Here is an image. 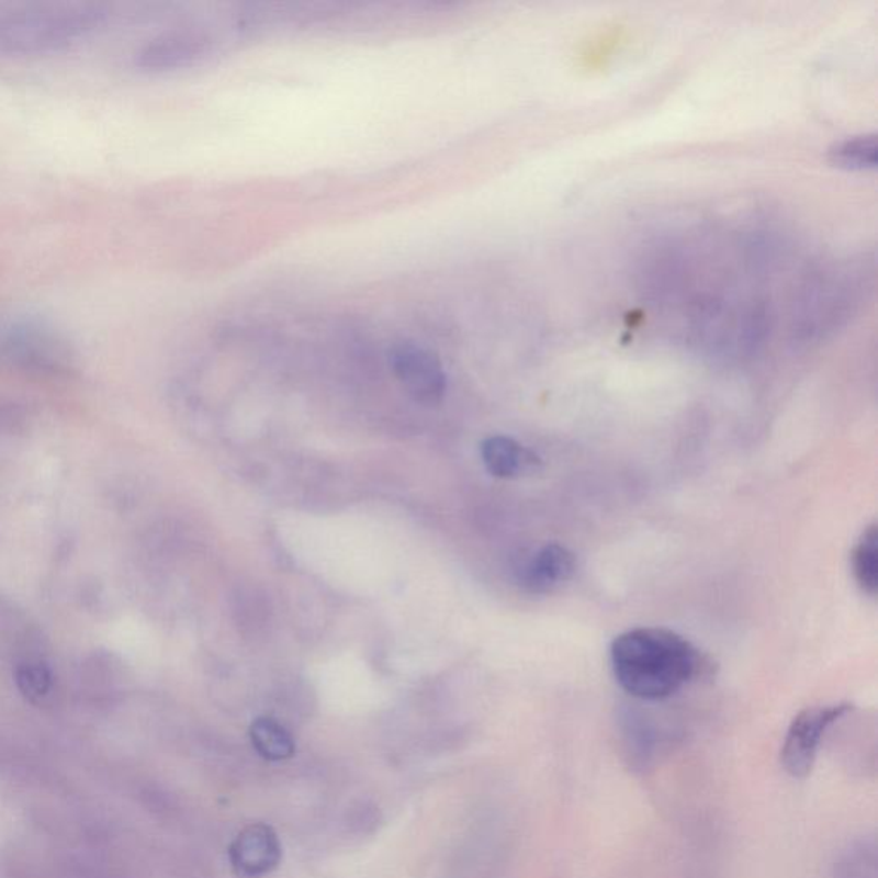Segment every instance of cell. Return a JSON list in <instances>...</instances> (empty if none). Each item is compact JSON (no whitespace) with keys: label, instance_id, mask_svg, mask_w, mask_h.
<instances>
[{"label":"cell","instance_id":"6da1fadb","mask_svg":"<svg viewBox=\"0 0 878 878\" xmlns=\"http://www.w3.org/2000/svg\"><path fill=\"white\" fill-rule=\"evenodd\" d=\"M618 685L639 700H666L697 676L700 655L688 640L666 628H633L611 643Z\"/></svg>","mask_w":878,"mask_h":878},{"label":"cell","instance_id":"7a4b0ae2","mask_svg":"<svg viewBox=\"0 0 878 878\" xmlns=\"http://www.w3.org/2000/svg\"><path fill=\"white\" fill-rule=\"evenodd\" d=\"M109 21V12L93 4H60L24 9L0 18V52L47 55L87 42Z\"/></svg>","mask_w":878,"mask_h":878},{"label":"cell","instance_id":"3957f363","mask_svg":"<svg viewBox=\"0 0 878 878\" xmlns=\"http://www.w3.org/2000/svg\"><path fill=\"white\" fill-rule=\"evenodd\" d=\"M0 364L36 376H69L78 365V353L48 319L12 314L0 316Z\"/></svg>","mask_w":878,"mask_h":878},{"label":"cell","instance_id":"277c9868","mask_svg":"<svg viewBox=\"0 0 878 878\" xmlns=\"http://www.w3.org/2000/svg\"><path fill=\"white\" fill-rule=\"evenodd\" d=\"M851 710V703L808 707L792 719L780 750V762L789 776L803 779L812 773L823 736Z\"/></svg>","mask_w":878,"mask_h":878},{"label":"cell","instance_id":"5b68a950","mask_svg":"<svg viewBox=\"0 0 878 878\" xmlns=\"http://www.w3.org/2000/svg\"><path fill=\"white\" fill-rule=\"evenodd\" d=\"M390 368L414 401L438 404L447 392V373L435 353L414 341H401L390 349Z\"/></svg>","mask_w":878,"mask_h":878},{"label":"cell","instance_id":"8992f818","mask_svg":"<svg viewBox=\"0 0 878 878\" xmlns=\"http://www.w3.org/2000/svg\"><path fill=\"white\" fill-rule=\"evenodd\" d=\"M212 50V40L196 30H170L146 40L134 50L133 64L139 71L164 72L192 66Z\"/></svg>","mask_w":878,"mask_h":878},{"label":"cell","instance_id":"52a82bcc","mask_svg":"<svg viewBox=\"0 0 878 878\" xmlns=\"http://www.w3.org/2000/svg\"><path fill=\"white\" fill-rule=\"evenodd\" d=\"M228 859L239 878L267 877L282 862L279 835L267 823H251L232 841Z\"/></svg>","mask_w":878,"mask_h":878},{"label":"cell","instance_id":"ba28073f","mask_svg":"<svg viewBox=\"0 0 878 878\" xmlns=\"http://www.w3.org/2000/svg\"><path fill=\"white\" fill-rule=\"evenodd\" d=\"M576 572V558L566 545L551 542L539 548L518 569V582L529 593H551L572 581Z\"/></svg>","mask_w":878,"mask_h":878},{"label":"cell","instance_id":"9c48e42d","mask_svg":"<svg viewBox=\"0 0 878 878\" xmlns=\"http://www.w3.org/2000/svg\"><path fill=\"white\" fill-rule=\"evenodd\" d=\"M481 455L487 471L499 479L520 477L538 471L541 465V459L533 451L508 436L487 438L481 447Z\"/></svg>","mask_w":878,"mask_h":878},{"label":"cell","instance_id":"30bf717a","mask_svg":"<svg viewBox=\"0 0 878 878\" xmlns=\"http://www.w3.org/2000/svg\"><path fill=\"white\" fill-rule=\"evenodd\" d=\"M251 741L256 752L267 761H286L295 755L294 738L271 718H259L252 722Z\"/></svg>","mask_w":878,"mask_h":878},{"label":"cell","instance_id":"8fae6325","mask_svg":"<svg viewBox=\"0 0 878 878\" xmlns=\"http://www.w3.org/2000/svg\"><path fill=\"white\" fill-rule=\"evenodd\" d=\"M851 569L856 584L863 593L875 596L878 590V530L877 526L867 527L859 536L853 553Z\"/></svg>","mask_w":878,"mask_h":878},{"label":"cell","instance_id":"7c38bea8","mask_svg":"<svg viewBox=\"0 0 878 878\" xmlns=\"http://www.w3.org/2000/svg\"><path fill=\"white\" fill-rule=\"evenodd\" d=\"M829 158L840 169H875V165H877V137H875V134L849 137L846 142L837 143L831 149Z\"/></svg>","mask_w":878,"mask_h":878},{"label":"cell","instance_id":"4fadbf2b","mask_svg":"<svg viewBox=\"0 0 878 878\" xmlns=\"http://www.w3.org/2000/svg\"><path fill=\"white\" fill-rule=\"evenodd\" d=\"M18 688L32 703H42L54 690L50 667L40 658H24L14 671Z\"/></svg>","mask_w":878,"mask_h":878},{"label":"cell","instance_id":"5bb4252c","mask_svg":"<svg viewBox=\"0 0 878 878\" xmlns=\"http://www.w3.org/2000/svg\"><path fill=\"white\" fill-rule=\"evenodd\" d=\"M834 878H877V855L871 843H859L835 865Z\"/></svg>","mask_w":878,"mask_h":878}]
</instances>
